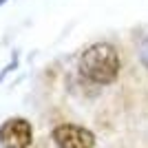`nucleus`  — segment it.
<instances>
[{
	"instance_id": "1",
	"label": "nucleus",
	"mask_w": 148,
	"mask_h": 148,
	"mask_svg": "<svg viewBox=\"0 0 148 148\" xmlns=\"http://www.w3.org/2000/svg\"><path fill=\"white\" fill-rule=\"evenodd\" d=\"M119 69H122L119 53L108 42H95L80 56V73L95 84L115 82Z\"/></svg>"
},
{
	"instance_id": "3",
	"label": "nucleus",
	"mask_w": 148,
	"mask_h": 148,
	"mask_svg": "<svg viewBox=\"0 0 148 148\" xmlns=\"http://www.w3.org/2000/svg\"><path fill=\"white\" fill-rule=\"evenodd\" d=\"M53 142L58 148H95V135L77 124H60L53 128Z\"/></svg>"
},
{
	"instance_id": "2",
	"label": "nucleus",
	"mask_w": 148,
	"mask_h": 148,
	"mask_svg": "<svg viewBox=\"0 0 148 148\" xmlns=\"http://www.w3.org/2000/svg\"><path fill=\"white\" fill-rule=\"evenodd\" d=\"M33 142V128L25 117H11L0 126L2 148H29Z\"/></svg>"
},
{
	"instance_id": "4",
	"label": "nucleus",
	"mask_w": 148,
	"mask_h": 148,
	"mask_svg": "<svg viewBox=\"0 0 148 148\" xmlns=\"http://www.w3.org/2000/svg\"><path fill=\"white\" fill-rule=\"evenodd\" d=\"M139 62H142L144 66L148 69V38L139 44Z\"/></svg>"
},
{
	"instance_id": "5",
	"label": "nucleus",
	"mask_w": 148,
	"mask_h": 148,
	"mask_svg": "<svg viewBox=\"0 0 148 148\" xmlns=\"http://www.w3.org/2000/svg\"><path fill=\"white\" fill-rule=\"evenodd\" d=\"M2 2H7V0H0V5H2Z\"/></svg>"
}]
</instances>
